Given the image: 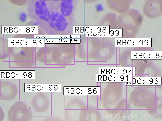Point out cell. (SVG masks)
<instances>
[{"mask_svg": "<svg viewBox=\"0 0 162 121\" xmlns=\"http://www.w3.org/2000/svg\"><path fill=\"white\" fill-rule=\"evenodd\" d=\"M151 38L115 39V46H151Z\"/></svg>", "mask_w": 162, "mask_h": 121, "instance_id": "6da1fadb", "label": "cell"}, {"mask_svg": "<svg viewBox=\"0 0 162 121\" xmlns=\"http://www.w3.org/2000/svg\"><path fill=\"white\" fill-rule=\"evenodd\" d=\"M162 51H132V59H162Z\"/></svg>", "mask_w": 162, "mask_h": 121, "instance_id": "7a4b0ae2", "label": "cell"}, {"mask_svg": "<svg viewBox=\"0 0 162 121\" xmlns=\"http://www.w3.org/2000/svg\"><path fill=\"white\" fill-rule=\"evenodd\" d=\"M131 85H161V77H133Z\"/></svg>", "mask_w": 162, "mask_h": 121, "instance_id": "3957f363", "label": "cell"}, {"mask_svg": "<svg viewBox=\"0 0 162 121\" xmlns=\"http://www.w3.org/2000/svg\"><path fill=\"white\" fill-rule=\"evenodd\" d=\"M105 76L103 77V80H106L105 82H132V74H106L103 75Z\"/></svg>", "mask_w": 162, "mask_h": 121, "instance_id": "277c9868", "label": "cell"}, {"mask_svg": "<svg viewBox=\"0 0 162 121\" xmlns=\"http://www.w3.org/2000/svg\"><path fill=\"white\" fill-rule=\"evenodd\" d=\"M107 35L108 37H122V29L110 28L109 29V34Z\"/></svg>", "mask_w": 162, "mask_h": 121, "instance_id": "5b68a950", "label": "cell"}, {"mask_svg": "<svg viewBox=\"0 0 162 121\" xmlns=\"http://www.w3.org/2000/svg\"><path fill=\"white\" fill-rule=\"evenodd\" d=\"M88 34L87 37H105L107 36V34Z\"/></svg>", "mask_w": 162, "mask_h": 121, "instance_id": "8992f818", "label": "cell"}]
</instances>
